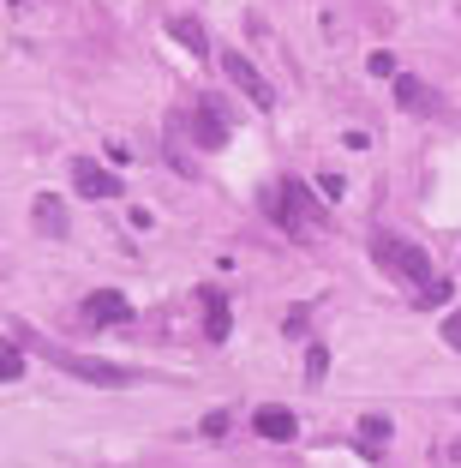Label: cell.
I'll list each match as a JSON object with an SVG mask.
<instances>
[{"instance_id":"obj_5","label":"cell","mask_w":461,"mask_h":468,"mask_svg":"<svg viewBox=\"0 0 461 468\" xmlns=\"http://www.w3.org/2000/svg\"><path fill=\"white\" fill-rule=\"evenodd\" d=\"M252 432L270 439V444H288V439H299V414L282 409V402H258L252 409Z\"/></svg>"},{"instance_id":"obj_4","label":"cell","mask_w":461,"mask_h":468,"mask_svg":"<svg viewBox=\"0 0 461 468\" xmlns=\"http://www.w3.org/2000/svg\"><path fill=\"white\" fill-rule=\"evenodd\" d=\"M222 72H228V84L240 90V97H252L258 109H270V102H276V84L264 79V72L252 67V60L240 55V48H228V55H222Z\"/></svg>"},{"instance_id":"obj_18","label":"cell","mask_w":461,"mask_h":468,"mask_svg":"<svg viewBox=\"0 0 461 468\" xmlns=\"http://www.w3.org/2000/svg\"><path fill=\"white\" fill-rule=\"evenodd\" d=\"M318 193H324L330 205H336V198L348 193V180H341V175H330V168H324V175H318Z\"/></svg>"},{"instance_id":"obj_1","label":"cell","mask_w":461,"mask_h":468,"mask_svg":"<svg viewBox=\"0 0 461 468\" xmlns=\"http://www.w3.org/2000/svg\"><path fill=\"white\" fill-rule=\"evenodd\" d=\"M18 343L30 348V355H42L48 367H60V372H72V378H84V385H138V372L132 367H120V360H102V355H67V348H55V343H42V336H30V331H13Z\"/></svg>"},{"instance_id":"obj_11","label":"cell","mask_w":461,"mask_h":468,"mask_svg":"<svg viewBox=\"0 0 461 468\" xmlns=\"http://www.w3.org/2000/svg\"><path fill=\"white\" fill-rule=\"evenodd\" d=\"M168 37H174L186 55H210V48H204V25H198V18H174V25H168Z\"/></svg>"},{"instance_id":"obj_10","label":"cell","mask_w":461,"mask_h":468,"mask_svg":"<svg viewBox=\"0 0 461 468\" xmlns=\"http://www.w3.org/2000/svg\"><path fill=\"white\" fill-rule=\"evenodd\" d=\"M30 222H37L48 240H67V234H72V217H67V205H60L55 193H37V205H30Z\"/></svg>"},{"instance_id":"obj_9","label":"cell","mask_w":461,"mask_h":468,"mask_svg":"<svg viewBox=\"0 0 461 468\" xmlns=\"http://www.w3.org/2000/svg\"><path fill=\"white\" fill-rule=\"evenodd\" d=\"M84 318H90V324H126V318H132V301H126L120 289H96L90 301H84Z\"/></svg>"},{"instance_id":"obj_13","label":"cell","mask_w":461,"mask_h":468,"mask_svg":"<svg viewBox=\"0 0 461 468\" xmlns=\"http://www.w3.org/2000/svg\"><path fill=\"white\" fill-rule=\"evenodd\" d=\"M395 102H402V109H425V102H432V90H425L414 72H395Z\"/></svg>"},{"instance_id":"obj_15","label":"cell","mask_w":461,"mask_h":468,"mask_svg":"<svg viewBox=\"0 0 461 468\" xmlns=\"http://www.w3.org/2000/svg\"><path fill=\"white\" fill-rule=\"evenodd\" d=\"M228 427H234V414H228V409H210V414L198 420V432H204V439H228Z\"/></svg>"},{"instance_id":"obj_16","label":"cell","mask_w":461,"mask_h":468,"mask_svg":"<svg viewBox=\"0 0 461 468\" xmlns=\"http://www.w3.org/2000/svg\"><path fill=\"white\" fill-rule=\"evenodd\" d=\"M449 294H456V289H449L444 276H432V282H425V289H420V306H444Z\"/></svg>"},{"instance_id":"obj_2","label":"cell","mask_w":461,"mask_h":468,"mask_svg":"<svg viewBox=\"0 0 461 468\" xmlns=\"http://www.w3.org/2000/svg\"><path fill=\"white\" fill-rule=\"evenodd\" d=\"M372 259L390 264L395 276H407L414 289H425V282H432V252H425L420 240H402V234L378 229V234H372Z\"/></svg>"},{"instance_id":"obj_19","label":"cell","mask_w":461,"mask_h":468,"mask_svg":"<svg viewBox=\"0 0 461 468\" xmlns=\"http://www.w3.org/2000/svg\"><path fill=\"white\" fill-rule=\"evenodd\" d=\"M366 67H372V79H395V55H390V48H378Z\"/></svg>"},{"instance_id":"obj_17","label":"cell","mask_w":461,"mask_h":468,"mask_svg":"<svg viewBox=\"0 0 461 468\" xmlns=\"http://www.w3.org/2000/svg\"><path fill=\"white\" fill-rule=\"evenodd\" d=\"M324 372H330V348L312 343V355H306V378H324Z\"/></svg>"},{"instance_id":"obj_20","label":"cell","mask_w":461,"mask_h":468,"mask_svg":"<svg viewBox=\"0 0 461 468\" xmlns=\"http://www.w3.org/2000/svg\"><path fill=\"white\" fill-rule=\"evenodd\" d=\"M444 343L461 355V313H449V318H444Z\"/></svg>"},{"instance_id":"obj_7","label":"cell","mask_w":461,"mask_h":468,"mask_svg":"<svg viewBox=\"0 0 461 468\" xmlns=\"http://www.w3.org/2000/svg\"><path fill=\"white\" fill-rule=\"evenodd\" d=\"M192 138H198L204 151H222V144H228V126H222L216 97H198V109H192Z\"/></svg>"},{"instance_id":"obj_12","label":"cell","mask_w":461,"mask_h":468,"mask_svg":"<svg viewBox=\"0 0 461 468\" xmlns=\"http://www.w3.org/2000/svg\"><path fill=\"white\" fill-rule=\"evenodd\" d=\"M390 420H383V414H366V420H360V451H378L383 456V444H390Z\"/></svg>"},{"instance_id":"obj_6","label":"cell","mask_w":461,"mask_h":468,"mask_svg":"<svg viewBox=\"0 0 461 468\" xmlns=\"http://www.w3.org/2000/svg\"><path fill=\"white\" fill-rule=\"evenodd\" d=\"M72 186H79L84 198H120V175H109L102 163H90V156H72Z\"/></svg>"},{"instance_id":"obj_8","label":"cell","mask_w":461,"mask_h":468,"mask_svg":"<svg viewBox=\"0 0 461 468\" xmlns=\"http://www.w3.org/2000/svg\"><path fill=\"white\" fill-rule=\"evenodd\" d=\"M198 301H204V336H210V343H228V289H216V282H204L198 289Z\"/></svg>"},{"instance_id":"obj_3","label":"cell","mask_w":461,"mask_h":468,"mask_svg":"<svg viewBox=\"0 0 461 468\" xmlns=\"http://www.w3.org/2000/svg\"><path fill=\"white\" fill-rule=\"evenodd\" d=\"M264 210H270V222H282V234H306L312 193H306L299 180H282V186H270V193H264Z\"/></svg>"},{"instance_id":"obj_14","label":"cell","mask_w":461,"mask_h":468,"mask_svg":"<svg viewBox=\"0 0 461 468\" xmlns=\"http://www.w3.org/2000/svg\"><path fill=\"white\" fill-rule=\"evenodd\" d=\"M18 378H25V348L0 343V385H18Z\"/></svg>"}]
</instances>
